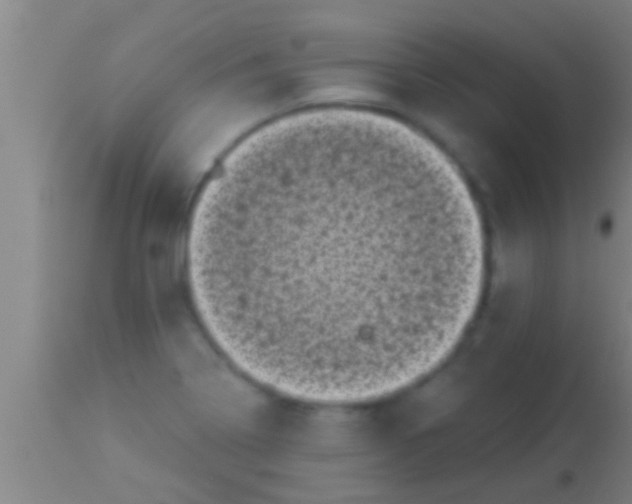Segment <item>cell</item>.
I'll use <instances>...</instances> for the list:
<instances>
[{"label": "cell", "mask_w": 632, "mask_h": 504, "mask_svg": "<svg viewBox=\"0 0 632 504\" xmlns=\"http://www.w3.org/2000/svg\"><path fill=\"white\" fill-rule=\"evenodd\" d=\"M195 312L220 352L282 396L391 397L459 345L484 291L476 201L416 129L359 108L306 110L245 138L185 239Z\"/></svg>", "instance_id": "6da1fadb"}]
</instances>
